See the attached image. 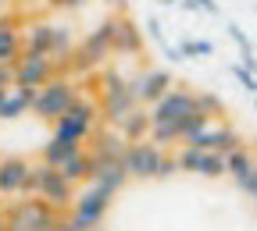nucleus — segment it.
Wrapping results in <instances>:
<instances>
[{
    "label": "nucleus",
    "mask_w": 257,
    "mask_h": 231,
    "mask_svg": "<svg viewBox=\"0 0 257 231\" xmlns=\"http://www.w3.org/2000/svg\"><path fill=\"white\" fill-rule=\"evenodd\" d=\"M193 114H200V110H197V92L172 86V89L150 107V136H147V139H154L157 146H175V142H179V128H182Z\"/></svg>",
    "instance_id": "f257e3e1"
},
{
    "label": "nucleus",
    "mask_w": 257,
    "mask_h": 231,
    "mask_svg": "<svg viewBox=\"0 0 257 231\" xmlns=\"http://www.w3.org/2000/svg\"><path fill=\"white\" fill-rule=\"evenodd\" d=\"M121 168L128 182H150V178H172L179 171V164H175V153L157 146L154 139H140V142H125Z\"/></svg>",
    "instance_id": "f03ea898"
},
{
    "label": "nucleus",
    "mask_w": 257,
    "mask_h": 231,
    "mask_svg": "<svg viewBox=\"0 0 257 231\" xmlns=\"http://www.w3.org/2000/svg\"><path fill=\"white\" fill-rule=\"evenodd\" d=\"M75 192H79V188H75L68 178H64L57 168H47L43 160L29 168V178H25V188H22V196H36V200L50 203L57 214H64V210L72 206Z\"/></svg>",
    "instance_id": "7ed1b4c3"
},
{
    "label": "nucleus",
    "mask_w": 257,
    "mask_h": 231,
    "mask_svg": "<svg viewBox=\"0 0 257 231\" xmlns=\"http://www.w3.org/2000/svg\"><path fill=\"white\" fill-rule=\"evenodd\" d=\"M96 104H100V118L114 128L125 114H133L140 104L133 96V86H128V78L118 72V68H107L96 75Z\"/></svg>",
    "instance_id": "20e7f679"
},
{
    "label": "nucleus",
    "mask_w": 257,
    "mask_h": 231,
    "mask_svg": "<svg viewBox=\"0 0 257 231\" xmlns=\"http://www.w3.org/2000/svg\"><path fill=\"white\" fill-rule=\"evenodd\" d=\"M79 82L75 78H68V75H54L47 86H40V89H32V104H29V114H36L40 121H47V124H54L64 110H68L75 100H79Z\"/></svg>",
    "instance_id": "39448f33"
},
{
    "label": "nucleus",
    "mask_w": 257,
    "mask_h": 231,
    "mask_svg": "<svg viewBox=\"0 0 257 231\" xmlns=\"http://www.w3.org/2000/svg\"><path fill=\"white\" fill-rule=\"evenodd\" d=\"M22 46L29 54H43L50 60H68L75 54V36L68 25H50V22H36L22 32Z\"/></svg>",
    "instance_id": "423d86ee"
},
{
    "label": "nucleus",
    "mask_w": 257,
    "mask_h": 231,
    "mask_svg": "<svg viewBox=\"0 0 257 231\" xmlns=\"http://www.w3.org/2000/svg\"><path fill=\"white\" fill-rule=\"evenodd\" d=\"M96 128H100V104L89 100V96H79V100L54 121V139L86 146Z\"/></svg>",
    "instance_id": "0eeeda50"
},
{
    "label": "nucleus",
    "mask_w": 257,
    "mask_h": 231,
    "mask_svg": "<svg viewBox=\"0 0 257 231\" xmlns=\"http://www.w3.org/2000/svg\"><path fill=\"white\" fill-rule=\"evenodd\" d=\"M57 217L61 214L36 196H15V203H4L8 231H50Z\"/></svg>",
    "instance_id": "6e6552de"
},
{
    "label": "nucleus",
    "mask_w": 257,
    "mask_h": 231,
    "mask_svg": "<svg viewBox=\"0 0 257 231\" xmlns=\"http://www.w3.org/2000/svg\"><path fill=\"white\" fill-rule=\"evenodd\" d=\"M111 200H114L111 192H104L100 185L86 182V185L75 192L72 206H68V220H72L79 231H100V228H104V217H107V210H111Z\"/></svg>",
    "instance_id": "1a4fd4ad"
},
{
    "label": "nucleus",
    "mask_w": 257,
    "mask_h": 231,
    "mask_svg": "<svg viewBox=\"0 0 257 231\" xmlns=\"http://www.w3.org/2000/svg\"><path fill=\"white\" fill-rule=\"evenodd\" d=\"M107 57H114V46H111V22H104L96 32H89V36L75 46V54H72L68 60H72V72H75V75H89L93 68H100Z\"/></svg>",
    "instance_id": "9d476101"
},
{
    "label": "nucleus",
    "mask_w": 257,
    "mask_h": 231,
    "mask_svg": "<svg viewBox=\"0 0 257 231\" xmlns=\"http://www.w3.org/2000/svg\"><path fill=\"white\" fill-rule=\"evenodd\" d=\"M182 146H197V150H211V153H218V156H229L232 150L243 146V139H239L236 128L221 124V121H207L204 128L193 132V136H189Z\"/></svg>",
    "instance_id": "9b49d317"
},
{
    "label": "nucleus",
    "mask_w": 257,
    "mask_h": 231,
    "mask_svg": "<svg viewBox=\"0 0 257 231\" xmlns=\"http://www.w3.org/2000/svg\"><path fill=\"white\" fill-rule=\"evenodd\" d=\"M57 75V60L43 57V54H29L22 50V57L15 60V86L22 89H40Z\"/></svg>",
    "instance_id": "f8f14e48"
},
{
    "label": "nucleus",
    "mask_w": 257,
    "mask_h": 231,
    "mask_svg": "<svg viewBox=\"0 0 257 231\" xmlns=\"http://www.w3.org/2000/svg\"><path fill=\"white\" fill-rule=\"evenodd\" d=\"M179 171L197 174V178H221L225 174V156L211 153V150H197V146H182L175 153Z\"/></svg>",
    "instance_id": "ddd939ff"
},
{
    "label": "nucleus",
    "mask_w": 257,
    "mask_h": 231,
    "mask_svg": "<svg viewBox=\"0 0 257 231\" xmlns=\"http://www.w3.org/2000/svg\"><path fill=\"white\" fill-rule=\"evenodd\" d=\"M128 86H133V96L140 107H154L175 82H172V72H165V68H143L136 78H128Z\"/></svg>",
    "instance_id": "4468645a"
},
{
    "label": "nucleus",
    "mask_w": 257,
    "mask_h": 231,
    "mask_svg": "<svg viewBox=\"0 0 257 231\" xmlns=\"http://www.w3.org/2000/svg\"><path fill=\"white\" fill-rule=\"evenodd\" d=\"M111 46L121 57H140L147 46V36L128 18H111Z\"/></svg>",
    "instance_id": "2eb2a0df"
},
{
    "label": "nucleus",
    "mask_w": 257,
    "mask_h": 231,
    "mask_svg": "<svg viewBox=\"0 0 257 231\" xmlns=\"http://www.w3.org/2000/svg\"><path fill=\"white\" fill-rule=\"evenodd\" d=\"M93 168H89V182L93 185H100L104 192H111V196H118L121 188H125V182H128V174H125V168H121V160H89Z\"/></svg>",
    "instance_id": "dca6fc26"
},
{
    "label": "nucleus",
    "mask_w": 257,
    "mask_h": 231,
    "mask_svg": "<svg viewBox=\"0 0 257 231\" xmlns=\"http://www.w3.org/2000/svg\"><path fill=\"white\" fill-rule=\"evenodd\" d=\"M29 168L25 156H0V196H22Z\"/></svg>",
    "instance_id": "f3484780"
},
{
    "label": "nucleus",
    "mask_w": 257,
    "mask_h": 231,
    "mask_svg": "<svg viewBox=\"0 0 257 231\" xmlns=\"http://www.w3.org/2000/svg\"><path fill=\"white\" fill-rule=\"evenodd\" d=\"M89 142H93V146H86L89 160H121V153H125V139L118 136V128H96Z\"/></svg>",
    "instance_id": "a211bd4d"
},
{
    "label": "nucleus",
    "mask_w": 257,
    "mask_h": 231,
    "mask_svg": "<svg viewBox=\"0 0 257 231\" xmlns=\"http://www.w3.org/2000/svg\"><path fill=\"white\" fill-rule=\"evenodd\" d=\"M22 28L18 18H4L0 14V64H15L22 57Z\"/></svg>",
    "instance_id": "6ab92c4d"
},
{
    "label": "nucleus",
    "mask_w": 257,
    "mask_h": 231,
    "mask_svg": "<svg viewBox=\"0 0 257 231\" xmlns=\"http://www.w3.org/2000/svg\"><path fill=\"white\" fill-rule=\"evenodd\" d=\"M114 128H118V136H121L125 142H140V139L150 136V110H147V107H136L133 114H125Z\"/></svg>",
    "instance_id": "aec40b11"
},
{
    "label": "nucleus",
    "mask_w": 257,
    "mask_h": 231,
    "mask_svg": "<svg viewBox=\"0 0 257 231\" xmlns=\"http://www.w3.org/2000/svg\"><path fill=\"white\" fill-rule=\"evenodd\" d=\"M29 104H32V89H22V86H11L4 104H0V121H18L29 114Z\"/></svg>",
    "instance_id": "412c9836"
},
{
    "label": "nucleus",
    "mask_w": 257,
    "mask_h": 231,
    "mask_svg": "<svg viewBox=\"0 0 257 231\" xmlns=\"http://www.w3.org/2000/svg\"><path fill=\"white\" fill-rule=\"evenodd\" d=\"M79 150H86V146H79V142H64V139H54V136H50V142L40 150V160L47 164V168H61V164L72 160Z\"/></svg>",
    "instance_id": "4be33fe9"
},
{
    "label": "nucleus",
    "mask_w": 257,
    "mask_h": 231,
    "mask_svg": "<svg viewBox=\"0 0 257 231\" xmlns=\"http://www.w3.org/2000/svg\"><path fill=\"white\" fill-rule=\"evenodd\" d=\"M253 168H257V156H253L246 146H239V150H232L229 156H225V174H232V178H236V185H239Z\"/></svg>",
    "instance_id": "5701e85b"
},
{
    "label": "nucleus",
    "mask_w": 257,
    "mask_h": 231,
    "mask_svg": "<svg viewBox=\"0 0 257 231\" xmlns=\"http://www.w3.org/2000/svg\"><path fill=\"white\" fill-rule=\"evenodd\" d=\"M89 168H93V164H89V153H86V150H79L72 160H64L57 171L68 178L72 185H86V182H89Z\"/></svg>",
    "instance_id": "b1692460"
},
{
    "label": "nucleus",
    "mask_w": 257,
    "mask_h": 231,
    "mask_svg": "<svg viewBox=\"0 0 257 231\" xmlns=\"http://www.w3.org/2000/svg\"><path fill=\"white\" fill-rule=\"evenodd\" d=\"M179 50H182L186 60H189V57H211V54H214V46H211L207 40H182Z\"/></svg>",
    "instance_id": "393cba45"
},
{
    "label": "nucleus",
    "mask_w": 257,
    "mask_h": 231,
    "mask_svg": "<svg viewBox=\"0 0 257 231\" xmlns=\"http://www.w3.org/2000/svg\"><path fill=\"white\" fill-rule=\"evenodd\" d=\"M229 72H232V78H236V82L243 86V92H250V96H257V75H250V72L243 68V64H232V68H229Z\"/></svg>",
    "instance_id": "a878e982"
},
{
    "label": "nucleus",
    "mask_w": 257,
    "mask_h": 231,
    "mask_svg": "<svg viewBox=\"0 0 257 231\" xmlns=\"http://www.w3.org/2000/svg\"><path fill=\"white\" fill-rule=\"evenodd\" d=\"M197 110L207 114V118H218V114H221V100H218V96H211V92H197Z\"/></svg>",
    "instance_id": "bb28decb"
},
{
    "label": "nucleus",
    "mask_w": 257,
    "mask_h": 231,
    "mask_svg": "<svg viewBox=\"0 0 257 231\" xmlns=\"http://www.w3.org/2000/svg\"><path fill=\"white\" fill-rule=\"evenodd\" d=\"M229 40L239 46V54H243V57H250V54H253V43H250V36H246L239 25H229Z\"/></svg>",
    "instance_id": "cd10ccee"
},
{
    "label": "nucleus",
    "mask_w": 257,
    "mask_h": 231,
    "mask_svg": "<svg viewBox=\"0 0 257 231\" xmlns=\"http://www.w3.org/2000/svg\"><path fill=\"white\" fill-rule=\"evenodd\" d=\"M147 32H150V40H157L161 46H168V40H165V25H161V18L154 14V18H147Z\"/></svg>",
    "instance_id": "c85d7f7f"
},
{
    "label": "nucleus",
    "mask_w": 257,
    "mask_h": 231,
    "mask_svg": "<svg viewBox=\"0 0 257 231\" xmlns=\"http://www.w3.org/2000/svg\"><path fill=\"white\" fill-rule=\"evenodd\" d=\"M239 188H243L246 196H253V200H257V168H253V171H250V174L239 182Z\"/></svg>",
    "instance_id": "c756f323"
},
{
    "label": "nucleus",
    "mask_w": 257,
    "mask_h": 231,
    "mask_svg": "<svg viewBox=\"0 0 257 231\" xmlns=\"http://www.w3.org/2000/svg\"><path fill=\"white\" fill-rule=\"evenodd\" d=\"M50 231H79V228H75V224H72L68 217H64V214H61V217L54 220V228H50Z\"/></svg>",
    "instance_id": "7c9ffc66"
},
{
    "label": "nucleus",
    "mask_w": 257,
    "mask_h": 231,
    "mask_svg": "<svg viewBox=\"0 0 257 231\" xmlns=\"http://www.w3.org/2000/svg\"><path fill=\"white\" fill-rule=\"evenodd\" d=\"M82 4H89V0H50V8H82Z\"/></svg>",
    "instance_id": "2f4dec72"
},
{
    "label": "nucleus",
    "mask_w": 257,
    "mask_h": 231,
    "mask_svg": "<svg viewBox=\"0 0 257 231\" xmlns=\"http://www.w3.org/2000/svg\"><path fill=\"white\" fill-rule=\"evenodd\" d=\"M200 11H207V14H218V0H193Z\"/></svg>",
    "instance_id": "473e14b6"
},
{
    "label": "nucleus",
    "mask_w": 257,
    "mask_h": 231,
    "mask_svg": "<svg viewBox=\"0 0 257 231\" xmlns=\"http://www.w3.org/2000/svg\"><path fill=\"white\" fill-rule=\"evenodd\" d=\"M107 4H111V8H125V0H107Z\"/></svg>",
    "instance_id": "72a5a7b5"
},
{
    "label": "nucleus",
    "mask_w": 257,
    "mask_h": 231,
    "mask_svg": "<svg viewBox=\"0 0 257 231\" xmlns=\"http://www.w3.org/2000/svg\"><path fill=\"white\" fill-rule=\"evenodd\" d=\"M4 96H8V86H0V104H4Z\"/></svg>",
    "instance_id": "f704fd0d"
},
{
    "label": "nucleus",
    "mask_w": 257,
    "mask_h": 231,
    "mask_svg": "<svg viewBox=\"0 0 257 231\" xmlns=\"http://www.w3.org/2000/svg\"><path fill=\"white\" fill-rule=\"evenodd\" d=\"M0 231H8V224H4V210H0Z\"/></svg>",
    "instance_id": "c9c22d12"
},
{
    "label": "nucleus",
    "mask_w": 257,
    "mask_h": 231,
    "mask_svg": "<svg viewBox=\"0 0 257 231\" xmlns=\"http://www.w3.org/2000/svg\"><path fill=\"white\" fill-rule=\"evenodd\" d=\"M157 4H168V8H172V4H179V0H157Z\"/></svg>",
    "instance_id": "e433bc0d"
},
{
    "label": "nucleus",
    "mask_w": 257,
    "mask_h": 231,
    "mask_svg": "<svg viewBox=\"0 0 257 231\" xmlns=\"http://www.w3.org/2000/svg\"><path fill=\"white\" fill-rule=\"evenodd\" d=\"M250 153H253V156H257V136H253V150H250Z\"/></svg>",
    "instance_id": "4c0bfd02"
},
{
    "label": "nucleus",
    "mask_w": 257,
    "mask_h": 231,
    "mask_svg": "<svg viewBox=\"0 0 257 231\" xmlns=\"http://www.w3.org/2000/svg\"><path fill=\"white\" fill-rule=\"evenodd\" d=\"M0 210H4V196H0Z\"/></svg>",
    "instance_id": "58836bf2"
},
{
    "label": "nucleus",
    "mask_w": 257,
    "mask_h": 231,
    "mask_svg": "<svg viewBox=\"0 0 257 231\" xmlns=\"http://www.w3.org/2000/svg\"><path fill=\"white\" fill-rule=\"evenodd\" d=\"M0 11H4V0H0Z\"/></svg>",
    "instance_id": "ea45409f"
},
{
    "label": "nucleus",
    "mask_w": 257,
    "mask_h": 231,
    "mask_svg": "<svg viewBox=\"0 0 257 231\" xmlns=\"http://www.w3.org/2000/svg\"><path fill=\"white\" fill-rule=\"evenodd\" d=\"M253 104H257V96H253Z\"/></svg>",
    "instance_id": "a19ab883"
},
{
    "label": "nucleus",
    "mask_w": 257,
    "mask_h": 231,
    "mask_svg": "<svg viewBox=\"0 0 257 231\" xmlns=\"http://www.w3.org/2000/svg\"><path fill=\"white\" fill-rule=\"evenodd\" d=\"M100 231H104V228H100Z\"/></svg>",
    "instance_id": "79ce46f5"
}]
</instances>
